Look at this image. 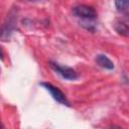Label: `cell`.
I'll list each match as a JSON object with an SVG mask.
<instances>
[{
    "label": "cell",
    "instance_id": "277c9868",
    "mask_svg": "<svg viewBox=\"0 0 129 129\" xmlns=\"http://www.w3.org/2000/svg\"><path fill=\"white\" fill-rule=\"evenodd\" d=\"M97 64H99L101 68L106 69V70H113L114 69V63L113 61L105 54H98L96 55L95 58Z\"/></svg>",
    "mask_w": 129,
    "mask_h": 129
},
{
    "label": "cell",
    "instance_id": "7a4b0ae2",
    "mask_svg": "<svg viewBox=\"0 0 129 129\" xmlns=\"http://www.w3.org/2000/svg\"><path fill=\"white\" fill-rule=\"evenodd\" d=\"M73 13L75 16L85 19V20H94L97 17L96 10L88 5H78L73 8Z\"/></svg>",
    "mask_w": 129,
    "mask_h": 129
},
{
    "label": "cell",
    "instance_id": "3957f363",
    "mask_svg": "<svg viewBox=\"0 0 129 129\" xmlns=\"http://www.w3.org/2000/svg\"><path fill=\"white\" fill-rule=\"evenodd\" d=\"M40 85H41L47 92H49V94L51 95V97H52L56 102H58V103H60V104H63V105H67V106L70 105V103H69V101H68L66 95H64L57 87L51 85L50 83H41Z\"/></svg>",
    "mask_w": 129,
    "mask_h": 129
},
{
    "label": "cell",
    "instance_id": "ba28073f",
    "mask_svg": "<svg viewBox=\"0 0 129 129\" xmlns=\"http://www.w3.org/2000/svg\"><path fill=\"white\" fill-rule=\"evenodd\" d=\"M27 1H37V0H27Z\"/></svg>",
    "mask_w": 129,
    "mask_h": 129
},
{
    "label": "cell",
    "instance_id": "5b68a950",
    "mask_svg": "<svg viewBox=\"0 0 129 129\" xmlns=\"http://www.w3.org/2000/svg\"><path fill=\"white\" fill-rule=\"evenodd\" d=\"M116 31L124 36L128 35V21L127 20H118L114 25Z\"/></svg>",
    "mask_w": 129,
    "mask_h": 129
},
{
    "label": "cell",
    "instance_id": "6da1fadb",
    "mask_svg": "<svg viewBox=\"0 0 129 129\" xmlns=\"http://www.w3.org/2000/svg\"><path fill=\"white\" fill-rule=\"evenodd\" d=\"M49 67L56 73L58 74L61 78L66 79V80H70V81H74L76 79H78V73L70 68V67H67V66H61L57 62H54V61H49Z\"/></svg>",
    "mask_w": 129,
    "mask_h": 129
},
{
    "label": "cell",
    "instance_id": "52a82bcc",
    "mask_svg": "<svg viewBox=\"0 0 129 129\" xmlns=\"http://www.w3.org/2000/svg\"><path fill=\"white\" fill-rule=\"evenodd\" d=\"M0 59H3V51H2L1 46H0Z\"/></svg>",
    "mask_w": 129,
    "mask_h": 129
},
{
    "label": "cell",
    "instance_id": "8992f818",
    "mask_svg": "<svg viewBox=\"0 0 129 129\" xmlns=\"http://www.w3.org/2000/svg\"><path fill=\"white\" fill-rule=\"evenodd\" d=\"M115 6L119 12H127L129 6V0H115Z\"/></svg>",
    "mask_w": 129,
    "mask_h": 129
}]
</instances>
